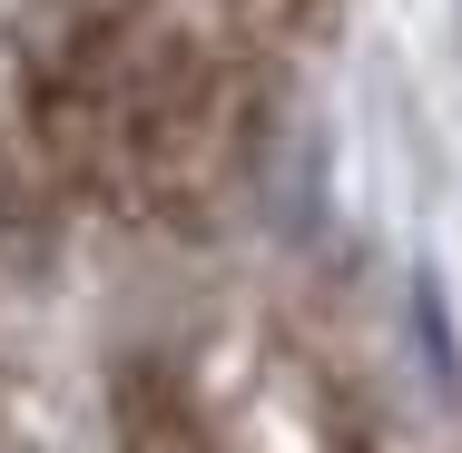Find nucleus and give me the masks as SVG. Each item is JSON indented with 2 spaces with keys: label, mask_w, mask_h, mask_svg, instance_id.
<instances>
[{
  "label": "nucleus",
  "mask_w": 462,
  "mask_h": 453,
  "mask_svg": "<svg viewBox=\"0 0 462 453\" xmlns=\"http://www.w3.org/2000/svg\"><path fill=\"white\" fill-rule=\"evenodd\" d=\"M30 118L89 197L128 217H197L226 197L246 148V50L168 0H60L30 30Z\"/></svg>",
  "instance_id": "1"
},
{
  "label": "nucleus",
  "mask_w": 462,
  "mask_h": 453,
  "mask_svg": "<svg viewBox=\"0 0 462 453\" xmlns=\"http://www.w3.org/2000/svg\"><path fill=\"white\" fill-rule=\"evenodd\" d=\"M118 453H226V444L168 364H128L118 374Z\"/></svg>",
  "instance_id": "2"
}]
</instances>
